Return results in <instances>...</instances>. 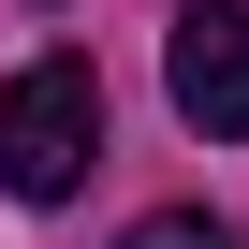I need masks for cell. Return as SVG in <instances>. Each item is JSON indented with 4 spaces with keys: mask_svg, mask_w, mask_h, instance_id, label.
Segmentation results:
<instances>
[{
    "mask_svg": "<svg viewBox=\"0 0 249 249\" xmlns=\"http://www.w3.org/2000/svg\"><path fill=\"white\" fill-rule=\"evenodd\" d=\"M88 161H103V73L88 59H30L0 88V191L59 205V191H88Z\"/></svg>",
    "mask_w": 249,
    "mask_h": 249,
    "instance_id": "obj_1",
    "label": "cell"
},
{
    "mask_svg": "<svg viewBox=\"0 0 249 249\" xmlns=\"http://www.w3.org/2000/svg\"><path fill=\"white\" fill-rule=\"evenodd\" d=\"M161 88L191 132H249V0H176L161 30Z\"/></svg>",
    "mask_w": 249,
    "mask_h": 249,
    "instance_id": "obj_2",
    "label": "cell"
},
{
    "mask_svg": "<svg viewBox=\"0 0 249 249\" xmlns=\"http://www.w3.org/2000/svg\"><path fill=\"white\" fill-rule=\"evenodd\" d=\"M132 249H234V234H220L205 205H161V220H132Z\"/></svg>",
    "mask_w": 249,
    "mask_h": 249,
    "instance_id": "obj_3",
    "label": "cell"
}]
</instances>
